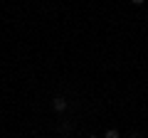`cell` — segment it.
I'll list each match as a JSON object with an SVG mask.
<instances>
[{
    "mask_svg": "<svg viewBox=\"0 0 148 138\" xmlns=\"http://www.w3.org/2000/svg\"><path fill=\"white\" fill-rule=\"evenodd\" d=\"M52 106H54V111L62 113L64 109H67V99H64V96H54V99H52Z\"/></svg>",
    "mask_w": 148,
    "mask_h": 138,
    "instance_id": "obj_1",
    "label": "cell"
},
{
    "mask_svg": "<svg viewBox=\"0 0 148 138\" xmlns=\"http://www.w3.org/2000/svg\"><path fill=\"white\" fill-rule=\"evenodd\" d=\"M104 138H121V133H119L116 128H109V131L104 133Z\"/></svg>",
    "mask_w": 148,
    "mask_h": 138,
    "instance_id": "obj_2",
    "label": "cell"
},
{
    "mask_svg": "<svg viewBox=\"0 0 148 138\" xmlns=\"http://www.w3.org/2000/svg\"><path fill=\"white\" fill-rule=\"evenodd\" d=\"M133 5H143V3H146V0H131Z\"/></svg>",
    "mask_w": 148,
    "mask_h": 138,
    "instance_id": "obj_3",
    "label": "cell"
},
{
    "mask_svg": "<svg viewBox=\"0 0 148 138\" xmlns=\"http://www.w3.org/2000/svg\"><path fill=\"white\" fill-rule=\"evenodd\" d=\"M89 138H99V136H89Z\"/></svg>",
    "mask_w": 148,
    "mask_h": 138,
    "instance_id": "obj_4",
    "label": "cell"
}]
</instances>
